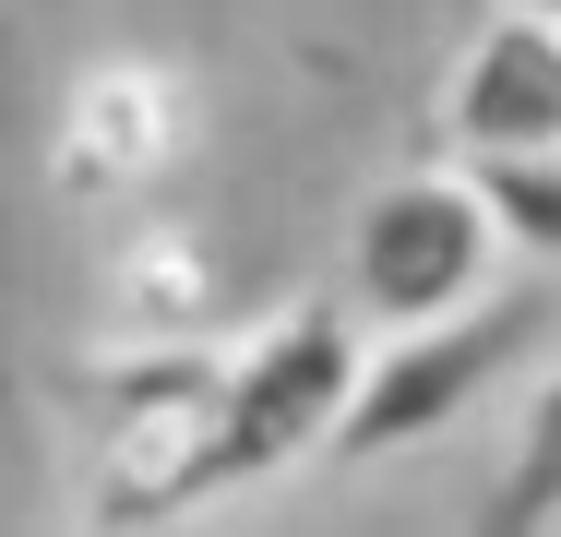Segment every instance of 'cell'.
I'll return each instance as SVG.
<instances>
[{
  "instance_id": "cell-1",
  "label": "cell",
  "mask_w": 561,
  "mask_h": 537,
  "mask_svg": "<svg viewBox=\"0 0 561 537\" xmlns=\"http://www.w3.org/2000/svg\"><path fill=\"white\" fill-rule=\"evenodd\" d=\"M358 382V311L335 299H299L275 311L239 358H216L204 407L168 430H108V478H96V514H204L227 490H263L287 466H311L335 442V407Z\"/></svg>"
},
{
  "instance_id": "cell-2",
  "label": "cell",
  "mask_w": 561,
  "mask_h": 537,
  "mask_svg": "<svg viewBox=\"0 0 561 537\" xmlns=\"http://www.w3.org/2000/svg\"><path fill=\"white\" fill-rule=\"evenodd\" d=\"M514 358H526V311H502V299H466L443 322H394L382 346H358V382H346L323 454L335 466H394L431 430H454L466 407H490V382Z\"/></svg>"
},
{
  "instance_id": "cell-3",
  "label": "cell",
  "mask_w": 561,
  "mask_h": 537,
  "mask_svg": "<svg viewBox=\"0 0 561 537\" xmlns=\"http://www.w3.org/2000/svg\"><path fill=\"white\" fill-rule=\"evenodd\" d=\"M490 275H502V239H490V215H478V192H466L454 156L382 180L358 204V227H346V311L370 322V334L466 311V299H490Z\"/></svg>"
},
{
  "instance_id": "cell-4",
  "label": "cell",
  "mask_w": 561,
  "mask_h": 537,
  "mask_svg": "<svg viewBox=\"0 0 561 537\" xmlns=\"http://www.w3.org/2000/svg\"><path fill=\"white\" fill-rule=\"evenodd\" d=\"M526 144H561V24L490 0L443 84V156H526Z\"/></svg>"
},
{
  "instance_id": "cell-5",
  "label": "cell",
  "mask_w": 561,
  "mask_h": 537,
  "mask_svg": "<svg viewBox=\"0 0 561 537\" xmlns=\"http://www.w3.org/2000/svg\"><path fill=\"white\" fill-rule=\"evenodd\" d=\"M454 168H466V192H478V215H490L502 251L561 263V144H526V156H454Z\"/></svg>"
},
{
  "instance_id": "cell-6",
  "label": "cell",
  "mask_w": 561,
  "mask_h": 537,
  "mask_svg": "<svg viewBox=\"0 0 561 537\" xmlns=\"http://www.w3.org/2000/svg\"><path fill=\"white\" fill-rule=\"evenodd\" d=\"M490 526H561V370L526 395V442L490 490Z\"/></svg>"
},
{
  "instance_id": "cell-7",
  "label": "cell",
  "mask_w": 561,
  "mask_h": 537,
  "mask_svg": "<svg viewBox=\"0 0 561 537\" xmlns=\"http://www.w3.org/2000/svg\"><path fill=\"white\" fill-rule=\"evenodd\" d=\"M514 12H538V24H561V0H514Z\"/></svg>"
}]
</instances>
